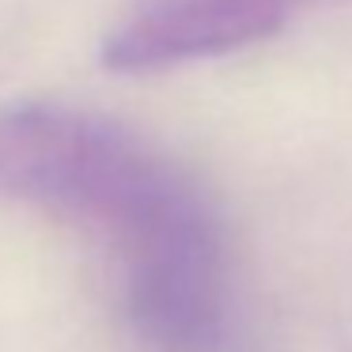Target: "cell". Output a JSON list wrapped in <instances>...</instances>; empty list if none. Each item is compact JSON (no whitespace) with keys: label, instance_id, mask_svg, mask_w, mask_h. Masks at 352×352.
I'll list each match as a JSON object with an SVG mask.
<instances>
[{"label":"cell","instance_id":"cell-1","mask_svg":"<svg viewBox=\"0 0 352 352\" xmlns=\"http://www.w3.org/2000/svg\"><path fill=\"white\" fill-rule=\"evenodd\" d=\"M0 201L84 223L118 250L125 303L163 352H223L228 246L193 175L114 118L65 102L0 110Z\"/></svg>","mask_w":352,"mask_h":352},{"label":"cell","instance_id":"cell-2","mask_svg":"<svg viewBox=\"0 0 352 352\" xmlns=\"http://www.w3.org/2000/svg\"><path fill=\"white\" fill-rule=\"evenodd\" d=\"M318 0H133L102 38L114 72H160L208 61L280 34Z\"/></svg>","mask_w":352,"mask_h":352}]
</instances>
